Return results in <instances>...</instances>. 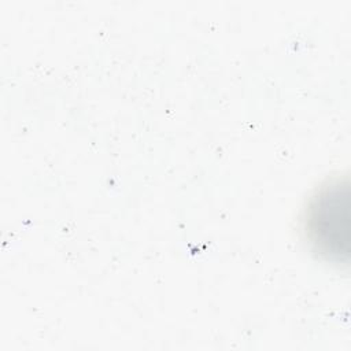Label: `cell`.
I'll return each instance as SVG.
<instances>
[{
	"label": "cell",
	"mask_w": 351,
	"mask_h": 351,
	"mask_svg": "<svg viewBox=\"0 0 351 351\" xmlns=\"http://www.w3.org/2000/svg\"><path fill=\"white\" fill-rule=\"evenodd\" d=\"M304 230L311 247L328 261L346 262L350 254V193L347 182L332 181L310 199Z\"/></svg>",
	"instance_id": "6da1fadb"
}]
</instances>
